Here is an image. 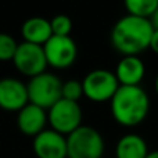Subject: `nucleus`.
I'll list each match as a JSON object with an SVG mask.
<instances>
[{
    "mask_svg": "<svg viewBox=\"0 0 158 158\" xmlns=\"http://www.w3.org/2000/svg\"><path fill=\"white\" fill-rule=\"evenodd\" d=\"M82 96H83L82 82L71 79V81H67L63 83V87H61V98L78 103Z\"/></svg>",
    "mask_w": 158,
    "mask_h": 158,
    "instance_id": "a211bd4d",
    "label": "nucleus"
},
{
    "mask_svg": "<svg viewBox=\"0 0 158 158\" xmlns=\"http://www.w3.org/2000/svg\"><path fill=\"white\" fill-rule=\"evenodd\" d=\"M154 28L150 19L125 15L115 22L111 31V44L122 56H139L150 47Z\"/></svg>",
    "mask_w": 158,
    "mask_h": 158,
    "instance_id": "f257e3e1",
    "label": "nucleus"
},
{
    "mask_svg": "<svg viewBox=\"0 0 158 158\" xmlns=\"http://www.w3.org/2000/svg\"><path fill=\"white\" fill-rule=\"evenodd\" d=\"M148 147L146 140L136 133L123 135L117 143L115 157L117 158H146Z\"/></svg>",
    "mask_w": 158,
    "mask_h": 158,
    "instance_id": "4468645a",
    "label": "nucleus"
},
{
    "mask_svg": "<svg viewBox=\"0 0 158 158\" xmlns=\"http://www.w3.org/2000/svg\"><path fill=\"white\" fill-rule=\"evenodd\" d=\"M154 53L158 56V29H154L153 35H151V40H150V47Z\"/></svg>",
    "mask_w": 158,
    "mask_h": 158,
    "instance_id": "6ab92c4d",
    "label": "nucleus"
},
{
    "mask_svg": "<svg viewBox=\"0 0 158 158\" xmlns=\"http://www.w3.org/2000/svg\"><path fill=\"white\" fill-rule=\"evenodd\" d=\"M11 61L14 63L17 71L29 78L43 74L47 67L43 46L32 44L28 42H22L18 44L17 52Z\"/></svg>",
    "mask_w": 158,
    "mask_h": 158,
    "instance_id": "6e6552de",
    "label": "nucleus"
},
{
    "mask_svg": "<svg viewBox=\"0 0 158 158\" xmlns=\"http://www.w3.org/2000/svg\"><path fill=\"white\" fill-rule=\"evenodd\" d=\"M21 33L24 42L38 46H43L53 36L50 21L43 17H31L22 24Z\"/></svg>",
    "mask_w": 158,
    "mask_h": 158,
    "instance_id": "ddd939ff",
    "label": "nucleus"
},
{
    "mask_svg": "<svg viewBox=\"0 0 158 158\" xmlns=\"http://www.w3.org/2000/svg\"><path fill=\"white\" fill-rule=\"evenodd\" d=\"M148 19H150V22H151V25H153L154 29H158V8L154 11L153 15H151Z\"/></svg>",
    "mask_w": 158,
    "mask_h": 158,
    "instance_id": "aec40b11",
    "label": "nucleus"
},
{
    "mask_svg": "<svg viewBox=\"0 0 158 158\" xmlns=\"http://www.w3.org/2000/svg\"><path fill=\"white\" fill-rule=\"evenodd\" d=\"M28 103V90L24 82L15 78L0 79V108L4 111L18 112Z\"/></svg>",
    "mask_w": 158,
    "mask_h": 158,
    "instance_id": "9d476101",
    "label": "nucleus"
},
{
    "mask_svg": "<svg viewBox=\"0 0 158 158\" xmlns=\"http://www.w3.org/2000/svg\"><path fill=\"white\" fill-rule=\"evenodd\" d=\"M61 87L63 82L60 78L44 71L43 74L31 78L28 82V100L31 104L49 110L61 98Z\"/></svg>",
    "mask_w": 158,
    "mask_h": 158,
    "instance_id": "20e7f679",
    "label": "nucleus"
},
{
    "mask_svg": "<svg viewBox=\"0 0 158 158\" xmlns=\"http://www.w3.org/2000/svg\"><path fill=\"white\" fill-rule=\"evenodd\" d=\"M129 15L150 18L158 8V0H123Z\"/></svg>",
    "mask_w": 158,
    "mask_h": 158,
    "instance_id": "2eb2a0df",
    "label": "nucleus"
},
{
    "mask_svg": "<svg viewBox=\"0 0 158 158\" xmlns=\"http://www.w3.org/2000/svg\"><path fill=\"white\" fill-rule=\"evenodd\" d=\"M47 65L57 69H65L75 63L78 56V47L71 36L53 35L43 44Z\"/></svg>",
    "mask_w": 158,
    "mask_h": 158,
    "instance_id": "0eeeda50",
    "label": "nucleus"
},
{
    "mask_svg": "<svg viewBox=\"0 0 158 158\" xmlns=\"http://www.w3.org/2000/svg\"><path fill=\"white\" fill-rule=\"evenodd\" d=\"M106 143L97 129L81 125L67 136V158H101Z\"/></svg>",
    "mask_w": 158,
    "mask_h": 158,
    "instance_id": "7ed1b4c3",
    "label": "nucleus"
},
{
    "mask_svg": "<svg viewBox=\"0 0 158 158\" xmlns=\"http://www.w3.org/2000/svg\"><path fill=\"white\" fill-rule=\"evenodd\" d=\"M50 27L54 36H69L72 31V21L65 14H58L50 19Z\"/></svg>",
    "mask_w": 158,
    "mask_h": 158,
    "instance_id": "dca6fc26",
    "label": "nucleus"
},
{
    "mask_svg": "<svg viewBox=\"0 0 158 158\" xmlns=\"http://www.w3.org/2000/svg\"><path fill=\"white\" fill-rule=\"evenodd\" d=\"M32 148L38 158H67V137L53 129H44L33 137Z\"/></svg>",
    "mask_w": 158,
    "mask_h": 158,
    "instance_id": "1a4fd4ad",
    "label": "nucleus"
},
{
    "mask_svg": "<svg viewBox=\"0 0 158 158\" xmlns=\"http://www.w3.org/2000/svg\"><path fill=\"white\" fill-rule=\"evenodd\" d=\"M18 43L8 33H0V61L13 60L17 52Z\"/></svg>",
    "mask_w": 158,
    "mask_h": 158,
    "instance_id": "f3484780",
    "label": "nucleus"
},
{
    "mask_svg": "<svg viewBox=\"0 0 158 158\" xmlns=\"http://www.w3.org/2000/svg\"><path fill=\"white\" fill-rule=\"evenodd\" d=\"M154 87H156V92H157V94H158V75H157V78H156V83H154Z\"/></svg>",
    "mask_w": 158,
    "mask_h": 158,
    "instance_id": "4be33fe9",
    "label": "nucleus"
},
{
    "mask_svg": "<svg viewBox=\"0 0 158 158\" xmlns=\"http://www.w3.org/2000/svg\"><path fill=\"white\" fill-rule=\"evenodd\" d=\"M146 158H158V150H156V151H148V154L146 156Z\"/></svg>",
    "mask_w": 158,
    "mask_h": 158,
    "instance_id": "412c9836",
    "label": "nucleus"
},
{
    "mask_svg": "<svg viewBox=\"0 0 158 158\" xmlns=\"http://www.w3.org/2000/svg\"><path fill=\"white\" fill-rule=\"evenodd\" d=\"M47 122L53 131L68 136L82 125V110L75 101L60 98L47 112Z\"/></svg>",
    "mask_w": 158,
    "mask_h": 158,
    "instance_id": "39448f33",
    "label": "nucleus"
},
{
    "mask_svg": "<svg viewBox=\"0 0 158 158\" xmlns=\"http://www.w3.org/2000/svg\"><path fill=\"white\" fill-rule=\"evenodd\" d=\"M119 87L115 74L108 69L90 71L82 81L83 96L94 103L110 101Z\"/></svg>",
    "mask_w": 158,
    "mask_h": 158,
    "instance_id": "423d86ee",
    "label": "nucleus"
},
{
    "mask_svg": "<svg viewBox=\"0 0 158 158\" xmlns=\"http://www.w3.org/2000/svg\"><path fill=\"white\" fill-rule=\"evenodd\" d=\"M114 74L119 86H139L144 78L146 67L139 56H123Z\"/></svg>",
    "mask_w": 158,
    "mask_h": 158,
    "instance_id": "f8f14e48",
    "label": "nucleus"
},
{
    "mask_svg": "<svg viewBox=\"0 0 158 158\" xmlns=\"http://www.w3.org/2000/svg\"><path fill=\"white\" fill-rule=\"evenodd\" d=\"M47 123V112L46 110L28 103L24 108H21L17 115V126L19 132L25 136L35 137L40 132L46 129Z\"/></svg>",
    "mask_w": 158,
    "mask_h": 158,
    "instance_id": "9b49d317",
    "label": "nucleus"
},
{
    "mask_svg": "<svg viewBox=\"0 0 158 158\" xmlns=\"http://www.w3.org/2000/svg\"><path fill=\"white\" fill-rule=\"evenodd\" d=\"M110 103L112 118L125 128L140 125L150 111V98L140 86H119Z\"/></svg>",
    "mask_w": 158,
    "mask_h": 158,
    "instance_id": "f03ea898",
    "label": "nucleus"
}]
</instances>
